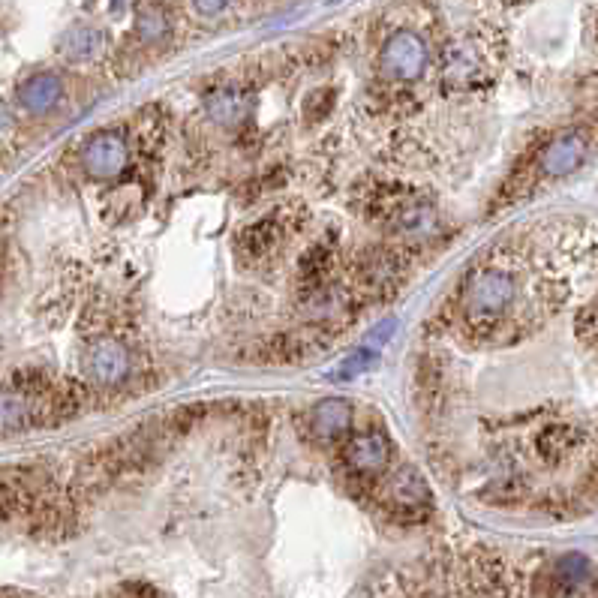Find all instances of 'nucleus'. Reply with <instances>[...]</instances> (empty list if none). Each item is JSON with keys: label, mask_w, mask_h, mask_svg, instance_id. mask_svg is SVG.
Listing matches in <instances>:
<instances>
[{"label": "nucleus", "mask_w": 598, "mask_h": 598, "mask_svg": "<svg viewBox=\"0 0 598 598\" xmlns=\"http://www.w3.org/2000/svg\"><path fill=\"white\" fill-rule=\"evenodd\" d=\"M517 298V280L502 268H481L463 289V316L472 325L499 322Z\"/></svg>", "instance_id": "obj_1"}, {"label": "nucleus", "mask_w": 598, "mask_h": 598, "mask_svg": "<svg viewBox=\"0 0 598 598\" xmlns=\"http://www.w3.org/2000/svg\"><path fill=\"white\" fill-rule=\"evenodd\" d=\"M379 499H382V508L400 523H421L433 511L430 487L412 466H403L400 472H394Z\"/></svg>", "instance_id": "obj_2"}, {"label": "nucleus", "mask_w": 598, "mask_h": 598, "mask_svg": "<svg viewBox=\"0 0 598 598\" xmlns=\"http://www.w3.org/2000/svg\"><path fill=\"white\" fill-rule=\"evenodd\" d=\"M427 61H430V52H427L424 37L409 28L394 31L379 52V70L382 76L394 82H418L427 70Z\"/></svg>", "instance_id": "obj_3"}, {"label": "nucleus", "mask_w": 598, "mask_h": 598, "mask_svg": "<svg viewBox=\"0 0 598 598\" xmlns=\"http://www.w3.org/2000/svg\"><path fill=\"white\" fill-rule=\"evenodd\" d=\"M85 370H88V376H91L94 385H100V388H118L133 373V352L118 337H100V340H94L88 346Z\"/></svg>", "instance_id": "obj_4"}, {"label": "nucleus", "mask_w": 598, "mask_h": 598, "mask_svg": "<svg viewBox=\"0 0 598 598\" xmlns=\"http://www.w3.org/2000/svg\"><path fill=\"white\" fill-rule=\"evenodd\" d=\"M343 460H346V469L355 478H364V481L379 478L391 463V442L379 430H364V433H358L346 442Z\"/></svg>", "instance_id": "obj_5"}, {"label": "nucleus", "mask_w": 598, "mask_h": 598, "mask_svg": "<svg viewBox=\"0 0 598 598\" xmlns=\"http://www.w3.org/2000/svg\"><path fill=\"white\" fill-rule=\"evenodd\" d=\"M127 163H130V148L118 133H109V130L94 133L82 148V169L91 178L112 181L127 169Z\"/></svg>", "instance_id": "obj_6"}, {"label": "nucleus", "mask_w": 598, "mask_h": 598, "mask_svg": "<svg viewBox=\"0 0 598 598\" xmlns=\"http://www.w3.org/2000/svg\"><path fill=\"white\" fill-rule=\"evenodd\" d=\"M592 580V562L583 553L559 556L535 583L538 598H568Z\"/></svg>", "instance_id": "obj_7"}, {"label": "nucleus", "mask_w": 598, "mask_h": 598, "mask_svg": "<svg viewBox=\"0 0 598 598\" xmlns=\"http://www.w3.org/2000/svg\"><path fill=\"white\" fill-rule=\"evenodd\" d=\"M589 157V139L583 130H568L562 136H556L538 160V172L547 178H562L571 175L574 169H580Z\"/></svg>", "instance_id": "obj_8"}, {"label": "nucleus", "mask_w": 598, "mask_h": 598, "mask_svg": "<svg viewBox=\"0 0 598 598\" xmlns=\"http://www.w3.org/2000/svg\"><path fill=\"white\" fill-rule=\"evenodd\" d=\"M385 214H388L394 232L403 235V238H427L439 226L433 205L424 202V199H418V196H400V199L394 196L388 202Z\"/></svg>", "instance_id": "obj_9"}, {"label": "nucleus", "mask_w": 598, "mask_h": 598, "mask_svg": "<svg viewBox=\"0 0 598 598\" xmlns=\"http://www.w3.org/2000/svg\"><path fill=\"white\" fill-rule=\"evenodd\" d=\"M352 421H355V409L349 400L343 397H328V400H319L313 409H310V436L319 439V442H331V439H340L352 430Z\"/></svg>", "instance_id": "obj_10"}, {"label": "nucleus", "mask_w": 598, "mask_h": 598, "mask_svg": "<svg viewBox=\"0 0 598 598\" xmlns=\"http://www.w3.org/2000/svg\"><path fill=\"white\" fill-rule=\"evenodd\" d=\"M64 100V79L58 73H37L19 85V106L31 115H46Z\"/></svg>", "instance_id": "obj_11"}, {"label": "nucleus", "mask_w": 598, "mask_h": 598, "mask_svg": "<svg viewBox=\"0 0 598 598\" xmlns=\"http://www.w3.org/2000/svg\"><path fill=\"white\" fill-rule=\"evenodd\" d=\"M172 34V16L163 0H139L136 4V37L145 46H160Z\"/></svg>", "instance_id": "obj_12"}, {"label": "nucleus", "mask_w": 598, "mask_h": 598, "mask_svg": "<svg viewBox=\"0 0 598 598\" xmlns=\"http://www.w3.org/2000/svg\"><path fill=\"white\" fill-rule=\"evenodd\" d=\"M106 46H109L106 34H103L100 28H94V25H76V28H70V31L64 34V40H61V52H64L70 61H76V64L97 61V58L106 52Z\"/></svg>", "instance_id": "obj_13"}, {"label": "nucleus", "mask_w": 598, "mask_h": 598, "mask_svg": "<svg viewBox=\"0 0 598 598\" xmlns=\"http://www.w3.org/2000/svg\"><path fill=\"white\" fill-rule=\"evenodd\" d=\"M208 115L223 127H238L250 118V100L235 88H217L205 97Z\"/></svg>", "instance_id": "obj_14"}, {"label": "nucleus", "mask_w": 598, "mask_h": 598, "mask_svg": "<svg viewBox=\"0 0 598 598\" xmlns=\"http://www.w3.org/2000/svg\"><path fill=\"white\" fill-rule=\"evenodd\" d=\"M397 274H400V262L397 256L385 253V250H376V253H367L364 262L358 265V280L364 289L376 292V289H391L397 283Z\"/></svg>", "instance_id": "obj_15"}, {"label": "nucleus", "mask_w": 598, "mask_h": 598, "mask_svg": "<svg viewBox=\"0 0 598 598\" xmlns=\"http://www.w3.org/2000/svg\"><path fill=\"white\" fill-rule=\"evenodd\" d=\"M280 226H283V220H280L277 214H271V217H265V220H259V223H253V226H247L244 235H241V247H244L250 256L268 253V250L277 244V238H280Z\"/></svg>", "instance_id": "obj_16"}, {"label": "nucleus", "mask_w": 598, "mask_h": 598, "mask_svg": "<svg viewBox=\"0 0 598 598\" xmlns=\"http://www.w3.org/2000/svg\"><path fill=\"white\" fill-rule=\"evenodd\" d=\"M574 445H577V436L565 424H553L538 436V451H541L544 460H562L565 454L574 451Z\"/></svg>", "instance_id": "obj_17"}, {"label": "nucleus", "mask_w": 598, "mask_h": 598, "mask_svg": "<svg viewBox=\"0 0 598 598\" xmlns=\"http://www.w3.org/2000/svg\"><path fill=\"white\" fill-rule=\"evenodd\" d=\"M328 271H331V250L328 247H313V250H307V256L301 259V277H304V283L307 286H325V280H328Z\"/></svg>", "instance_id": "obj_18"}, {"label": "nucleus", "mask_w": 598, "mask_h": 598, "mask_svg": "<svg viewBox=\"0 0 598 598\" xmlns=\"http://www.w3.org/2000/svg\"><path fill=\"white\" fill-rule=\"evenodd\" d=\"M376 352L370 349V346H361V349H355L352 355H346L337 367H334V373H331V379H340V382H349V379H358L361 373H367L373 364H376Z\"/></svg>", "instance_id": "obj_19"}, {"label": "nucleus", "mask_w": 598, "mask_h": 598, "mask_svg": "<svg viewBox=\"0 0 598 598\" xmlns=\"http://www.w3.org/2000/svg\"><path fill=\"white\" fill-rule=\"evenodd\" d=\"M190 4L196 7V13H202V16H223L235 0H190Z\"/></svg>", "instance_id": "obj_20"}, {"label": "nucleus", "mask_w": 598, "mask_h": 598, "mask_svg": "<svg viewBox=\"0 0 598 598\" xmlns=\"http://www.w3.org/2000/svg\"><path fill=\"white\" fill-rule=\"evenodd\" d=\"M10 121H13V118H10V109H7L4 100H0V133H4V130L10 127Z\"/></svg>", "instance_id": "obj_21"}, {"label": "nucleus", "mask_w": 598, "mask_h": 598, "mask_svg": "<svg viewBox=\"0 0 598 598\" xmlns=\"http://www.w3.org/2000/svg\"><path fill=\"white\" fill-rule=\"evenodd\" d=\"M595 478H598V460H595Z\"/></svg>", "instance_id": "obj_22"}, {"label": "nucleus", "mask_w": 598, "mask_h": 598, "mask_svg": "<svg viewBox=\"0 0 598 598\" xmlns=\"http://www.w3.org/2000/svg\"><path fill=\"white\" fill-rule=\"evenodd\" d=\"M0 277H4V265H0Z\"/></svg>", "instance_id": "obj_23"}]
</instances>
